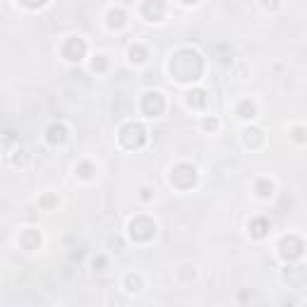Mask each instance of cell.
<instances>
[{
    "instance_id": "6da1fadb",
    "label": "cell",
    "mask_w": 307,
    "mask_h": 307,
    "mask_svg": "<svg viewBox=\"0 0 307 307\" xmlns=\"http://www.w3.org/2000/svg\"><path fill=\"white\" fill-rule=\"evenodd\" d=\"M171 75H173L178 82H195L202 77V70H204V63H202V55L192 48H183L171 58Z\"/></svg>"
},
{
    "instance_id": "7a4b0ae2",
    "label": "cell",
    "mask_w": 307,
    "mask_h": 307,
    "mask_svg": "<svg viewBox=\"0 0 307 307\" xmlns=\"http://www.w3.org/2000/svg\"><path fill=\"white\" fill-rule=\"evenodd\" d=\"M120 142L127 149H139L147 142V130H144L139 122H127L120 130Z\"/></svg>"
},
{
    "instance_id": "3957f363",
    "label": "cell",
    "mask_w": 307,
    "mask_h": 307,
    "mask_svg": "<svg viewBox=\"0 0 307 307\" xmlns=\"http://www.w3.org/2000/svg\"><path fill=\"white\" fill-rule=\"evenodd\" d=\"M130 235L137 242H147L156 235V223L147 218V216H137L134 221H130Z\"/></svg>"
},
{
    "instance_id": "277c9868",
    "label": "cell",
    "mask_w": 307,
    "mask_h": 307,
    "mask_svg": "<svg viewBox=\"0 0 307 307\" xmlns=\"http://www.w3.org/2000/svg\"><path fill=\"white\" fill-rule=\"evenodd\" d=\"M195 180H197V171H195V166H190V163H178L173 171H171V183H173L175 187H180V190L192 187Z\"/></svg>"
},
{
    "instance_id": "5b68a950",
    "label": "cell",
    "mask_w": 307,
    "mask_h": 307,
    "mask_svg": "<svg viewBox=\"0 0 307 307\" xmlns=\"http://www.w3.org/2000/svg\"><path fill=\"white\" fill-rule=\"evenodd\" d=\"M303 250H305V242L300 240L298 235H286L283 240H281V245H279V252H281V257L283 259H298L300 254H303Z\"/></svg>"
},
{
    "instance_id": "8992f818",
    "label": "cell",
    "mask_w": 307,
    "mask_h": 307,
    "mask_svg": "<svg viewBox=\"0 0 307 307\" xmlns=\"http://www.w3.org/2000/svg\"><path fill=\"white\" fill-rule=\"evenodd\" d=\"M163 106H166V101H163V96H161L159 92H149V94H144V99H142V110H144V115H149V118L161 115Z\"/></svg>"
},
{
    "instance_id": "52a82bcc",
    "label": "cell",
    "mask_w": 307,
    "mask_h": 307,
    "mask_svg": "<svg viewBox=\"0 0 307 307\" xmlns=\"http://www.w3.org/2000/svg\"><path fill=\"white\" fill-rule=\"evenodd\" d=\"M84 53H87V43L82 39H67L65 46H63V55H65L67 60H82L84 58Z\"/></svg>"
},
{
    "instance_id": "ba28073f",
    "label": "cell",
    "mask_w": 307,
    "mask_h": 307,
    "mask_svg": "<svg viewBox=\"0 0 307 307\" xmlns=\"http://www.w3.org/2000/svg\"><path fill=\"white\" fill-rule=\"evenodd\" d=\"M283 279L288 281V286H293V288H303V286H307V269L305 267H288L283 271Z\"/></svg>"
},
{
    "instance_id": "9c48e42d",
    "label": "cell",
    "mask_w": 307,
    "mask_h": 307,
    "mask_svg": "<svg viewBox=\"0 0 307 307\" xmlns=\"http://www.w3.org/2000/svg\"><path fill=\"white\" fill-rule=\"evenodd\" d=\"M166 12V5H163V0H147L144 2V7H142V14L151 19V22H159L161 17Z\"/></svg>"
},
{
    "instance_id": "30bf717a",
    "label": "cell",
    "mask_w": 307,
    "mask_h": 307,
    "mask_svg": "<svg viewBox=\"0 0 307 307\" xmlns=\"http://www.w3.org/2000/svg\"><path fill=\"white\" fill-rule=\"evenodd\" d=\"M19 245H22L24 250H36V247L41 245V233L39 230H34V228L24 230V233L19 235Z\"/></svg>"
},
{
    "instance_id": "8fae6325",
    "label": "cell",
    "mask_w": 307,
    "mask_h": 307,
    "mask_svg": "<svg viewBox=\"0 0 307 307\" xmlns=\"http://www.w3.org/2000/svg\"><path fill=\"white\" fill-rule=\"evenodd\" d=\"M46 137H48V142H51V144H63V142H65V137H67V130L63 127V125H51Z\"/></svg>"
},
{
    "instance_id": "7c38bea8",
    "label": "cell",
    "mask_w": 307,
    "mask_h": 307,
    "mask_svg": "<svg viewBox=\"0 0 307 307\" xmlns=\"http://www.w3.org/2000/svg\"><path fill=\"white\" fill-rule=\"evenodd\" d=\"M245 144L250 149H257V147H262V142H264V134H262V130H245Z\"/></svg>"
},
{
    "instance_id": "4fadbf2b",
    "label": "cell",
    "mask_w": 307,
    "mask_h": 307,
    "mask_svg": "<svg viewBox=\"0 0 307 307\" xmlns=\"http://www.w3.org/2000/svg\"><path fill=\"white\" fill-rule=\"evenodd\" d=\"M269 230V221L267 218H254L252 223H250V233H252L254 238H264Z\"/></svg>"
},
{
    "instance_id": "5bb4252c",
    "label": "cell",
    "mask_w": 307,
    "mask_h": 307,
    "mask_svg": "<svg viewBox=\"0 0 307 307\" xmlns=\"http://www.w3.org/2000/svg\"><path fill=\"white\" fill-rule=\"evenodd\" d=\"M206 103V94L202 92V89H195V92H190L187 94V106H192V108H202Z\"/></svg>"
},
{
    "instance_id": "9a60e30c",
    "label": "cell",
    "mask_w": 307,
    "mask_h": 307,
    "mask_svg": "<svg viewBox=\"0 0 307 307\" xmlns=\"http://www.w3.org/2000/svg\"><path fill=\"white\" fill-rule=\"evenodd\" d=\"M122 24H125V12H122V10H110V12H108V27L120 29Z\"/></svg>"
},
{
    "instance_id": "2e32d148",
    "label": "cell",
    "mask_w": 307,
    "mask_h": 307,
    "mask_svg": "<svg viewBox=\"0 0 307 307\" xmlns=\"http://www.w3.org/2000/svg\"><path fill=\"white\" fill-rule=\"evenodd\" d=\"M130 60L132 63H144L147 60V48L139 46V43H134L132 48H130Z\"/></svg>"
},
{
    "instance_id": "e0dca14e",
    "label": "cell",
    "mask_w": 307,
    "mask_h": 307,
    "mask_svg": "<svg viewBox=\"0 0 307 307\" xmlns=\"http://www.w3.org/2000/svg\"><path fill=\"white\" fill-rule=\"evenodd\" d=\"M271 192H274V183L267 180V178H262V180L257 183V195H259V197H271Z\"/></svg>"
},
{
    "instance_id": "ac0fdd59",
    "label": "cell",
    "mask_w": 307,
    "mask_h": 307,
    "mask_svg": "<svg viewBox=\"0 0 307 307\" xmlns=\"http://www.w3.org/2000/svg\"><path fill=\"white\" fill-rule=\"evenodd\" d=\"M238 115H240V118H252L254 115V103L252 101H240V106H238Z\"/></svg>"
},
{
    "instance_id": "d6986e66",
    "label": "cell",
    "mask_w": 307,
    "mask_h": 307,
    "mask_svg": "<svg viewBox=\"0 0 307 307\" xmlns=\"http://www.w3.org/2000/svg\"><path fill=\"white\" fill-rule=\"evenodd\" d=\"M77 173H80V178H87V180H89V178L96 173V168H94L89 161H84V163H80V166H77Z\"/></svg>"
},
{
    "instance_id": "ffe728a7",
    "label": "cell",
    "mask_w": 307,
    "mask_h": 307,
    "mask_svg": "<svg viewBox=\"0 0 307 307\" xmlns=\"http://www.w3.org/2000/svg\"><path fill=\"white\" fill-rule=\"evenodd\" d=\"M125 283H127V291H132V293H137V291L142 288V279H139L137 274H130V276L125 279Z\"/></svg>"
},
{
    "instance_id": "44dd1931",
    "label": "cell",
    "mask_w": 307,
    "mask_h": 307,
    "mask_svg": "<svg viewBox=\"0 0 307 307\" xmlns=\"http://www.w3.org/2000/svg\"><path fill=\"white\" fill-rule=\"evenodd\" d=\"M106 67H108L106 55H96V58L92 60V70H94V72H103Z\"/></svg>"
},
{
    "instance_id": "7402d4cb",
    "label": "cell",
    "mask_w": 307,
    "mask_h": 307,
    "mask_svg": "<svg viewBox=\"0 0 307 307\" xmlns=\"http://www.w3.org/2000/svg\"><path fill=\"white\" fill-rule=\"evenodd\" d=\"M108 247H113V252H120V250H122V240H120V238H108Z\"/></svg>"
},
{
    "instance_id": "603a6c76",
    "label": "cell",
    "mask_w": 307,
    "mask_h": 307,
    "mask_svg": "<svg viewBox=\"0 0 307 307\" xmlns=\"http://www.w3.org/2000/svg\"><path fill=\"white\" fill-rule=\"evenodd\" d=\"M53 204H55V197H53V195H46V197L41 200V206H46V209H51Z\"/></svg>"
},
{
    "instance_id": "cb8c5ba5",
    "label": "cell",
    "mask_w": 307,
    "mask_h": 307,
    "mask_svg": "<svg viewBox=\"0 0 307 307\" xmlns=\"http://www.w3.org/2000/svg\"><path fill=\"white\" fill-rule=\"evenodd\" d=\"M19 2H22V5H27V7H41L46 0H19Z\"/></svg>"
},
{
    "instance_id": "d4e9b609",
    "label": "cell",
    "mask_w": 307,
    "mask_h": 307,
    "mask_svg": "<svg viewBox=\"0 0 307 307\" xmlns=\"http://www.w3.org/2000/svg\"><path fill=\"white\" fill-rule=\"evenodd\" d=\"M293 134H295V139H298V142H305V139H307V134H305V130H303V127H295Z\"/></svg>"
},
{
    "instance_id": "484cf974",
    "label": "cell",
    "mask_w": 307,
    "mask_h": 307,
    "mask_svg": "<svg viewBox=\"0 0 307 307\" xmlns=\"http://www.w3.org/2000/svg\"><path fill=\"white\" fill-rule=\"evenodd\" d=\"M103 267H106V259H103V257L94 259V269H103Z\"/></svg>"
},
{
    "instance_id": "4316f807",
    "label": "cell",
    "mask_w": 307,
    "mask_h": 307,
    "mask_svg": "<svg viewBox=\"0 0 307 307\" xmlns=\"http://www.w3.org/2000/svg\"><path fill=\"white\" fill-rule=\"evenodd\" d=\"M204 127H206V130H216V127H218V122H216V120H204Z\"/></svg>"
},
{
    "instance_id": "83f0119b",
    "label": "cell",
    "mask_w": 307,
    "mask_h": 307,
    "mask_svg": "<svg viewBox=\"0 0 307 307\" xmlns=\"http://www.w3.org/2000/svg\"><path fill=\"white\" fill-rule=\"evenodd\" d=\"M24 151H19V156H14V163H17V166H24Z\"/></svg>"
},
{
    "instance_id": "f1b7e54d",
    "label": "cell",
    "mask_w": 307,
    "mask_h": 307,
    "mask_svg": "<svg viewBox=\"0 0 307 307\" xmlns=\"http://www.w3.org/2000/svg\"><path fill=\"white\" fill-rule=\"evenodd\" d=\"M142 197H144V200L151 197V190H149V187H142Z\"/></svg>"
},
{
    "instance_id": "f546056e",
    "label": "cell",
    "mask_w": 307,
    "mask_h": 307,
    "mask_svg": "<svg viewBox=\"0 0 307 307\" xmlns=\"http://www.w3.org/2000/svg\"><path fill=\"white\" fill-rule=\"evenodd\" d=\"M183 2H197V0H183Z\"/></svg>"
}]
</instances>
